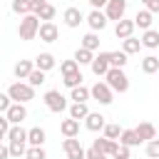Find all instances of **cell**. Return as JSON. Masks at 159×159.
Wrapping results in <instances>:
<instances>
[{
  "label": "cell",
  "mask_w": 159,
  "mask_h": 159,
  "mask_svg": "<svg viewBox=\"0 0 159 159\" xmlns=\"http://www.w3.org/2000/svg\"><path fill=\"white\" fill-rule=\"evenodd\" d=\"M104 80H107V84H109L112 92H119V94H122V92L129 89V77L124 75L122 67H109L107 75H104Z\"/></svg>",
  "instance_id": "cell-1"
},
{
  "label": "cell",
  "mask_w": 159,
  "mask_h": 159,
  "mask_svg": "<svg viewBox=\"0 0 159 159\" xmlns=\"http://www.w3.org/2000/svg\"><path fill=\"white\" fill-rule=\"evenodd\" d=\"M37 27H40V17H37V15H32V12L22 15V20H20V27H17V35H20V40H25V42L35 40V37H37Z\"/></svg>",
  "instance_id": "cell-2"
},
{
  "label": "cell",
  "mask_w": 159,
  "mask_h": 159,
  "mask_svg": "<svg viewBox=\"0 0 159 159\" xmlns=\"http://www.w3.org/2000/svg\"><path fill=\"white\" fill-rule=\"evenodd\" d=\"M7 94H10V99L12 102H30V99H35V87H30L27 82H12L10 84V89H7Z\"/></svg>",
  "instance_id": "cell-3"
},
{
  "label": "cell",
  "mask_w": 159,
  "mask_h": 159,
  "mask_svg": "<svg viewBox=\"0 0 159 159\" xmlns=\"http://www.w3.org/2000/svg\"><path fill=\"white\" fill-rule=\"evenodd\" d=\"M89 97H94L99 104H112L114 92L109 89V84H107V82H94V84L89 87Z\"/></svg>",
  "instance_id": "cell-4"
},
{
  "label": "cell",
  "mask_w": 159,
  "mask_h": 159,
  "mask_svg": "<svg viewBox=\"0 0 159 159\" xmlns=\"http://www.w3.org/2000/svg\"><path fill=\"white\" fill-rule=\"evenodd\" d=\"M45 107L50 109V112H65L67 109V99L57 92V89H50V92H45Z\"/></svg>",
  "instance_id": "cell-5"
},
{
  "label": "cell",
  "mask_w": 159,
  "mask_h": 159,
  "mask_svg": "<svg viewBox=\"0 0 159 159\" xmlns=\"http://www.w3.org/2000/svg\"><path fill=\"white\" fill-rule=\"evenodd\" d=\"M62 149H65L67 159H84V147H82V142L77 137H65Z\"/></svg>",
  "instance_id": "cell-6"
},
{
  "label": "cell",
  "mask_w": 159,
  "mask_h": 159,
  "mask_svg": "<svg viewBox=\"0 0 159 159\" xmlns=\"http://www.w3.org/2000/svg\"><path fill=\"white\" fill-rule=\"evenodd\" d=\"M124 12H127V0H107V5H104L107 20H122Z\"/></svg>",
  "instance_id": "cell-7"
},
{
  "label": "cell",
  "mask_w": 159,
  "mask_h": 159,
  "mask_svg": "<svg viewBox=\"0 0 159 159\" xmlns=\"http://www.w3.org/2000/svg\"><path fill=\"white\" fill-rule=\"evenodd\" d=\"M5 117H7L10 124H22V119H27V107L22 102H12L5 112Z\"/></svg>",
  "instance_id": "cell-8"
},
{
  "label": "cell",
  "mask_w": 159,
  "mask_h": 159,
  "mask_svg": "<svg viewBox=\"0 0 159 159\" xmlns=\"http://www.w3.org/2000/svg\"><path fill=\"white\" fill-rule=\"evenodd\" d=\"M37 35H40V40H42V42H55V40L60 37V30H57V25L50 20V22H40Z\"/></svg>",
  "instance_id": "cell-9"
},
{
  "label": "cell",
  "mask_w": 159,
  "mask_h": 159,
  "mask_svg": "<svg viewBox=\"0 0 159 159\" xmlns=\"http://www.w3.org/2000/svg\"><path fill=\"white\" fill-rule=\"evenodd\" d=\"M89 67H92V72H94L97 77H104L107 70H109V52H99V55L89 62Z\"/></svg>",
  "instance_id": "cell-10"
},
{
  "label": "cell",
  "mask_w": 159,
  "mask_h": 159,
  "mask_svg": "<svg viewBox=\"0 0 159 159\" xmlns=\"http://www.w3.org/2000/svg\"><path fill=\"white\" fill-rule=\"evenodd\" d=\"M87 25L92 27V32L104 30V27H107V15H104L102 10H92V12L87 15Z\"/></svg>",
  "instance_id": "cell-11"
},
{
  "label": "cell",
  "mask_w": 159,
  "mask_h": 159,
  "mask_svg": "<svg viewBox=\"0 0 159 159\" xmlns=\"http://www.w3.org/2000/svg\"><path fill=\"white\" fill-rule=\"evenodd\" d=\"M62 20H65L67 27H80V22L84 20V15L80 12V7H67L65 15H62Z\"/></svg>",
  "instance_id": "cell-12"
},
{
  "label": "cell",
  "mask_w": 159,
  "mask_h": 159,
  "mask_svg": "<svg viewBox=\"0 0 159 159\" xmlns=\"http://www.w3.org/2000/svg\"><path fill=\"white\" fill-rule=\"evenodd\" d=\"M114 35L119 37V40H124V37H132L134 35V20H117V27H114Z\"/></svg>",
  "instance_id": "cell-13"
},
{
  "label": "cell",
  "mask_w": 159,
  "mask_h": 159,
  "mask_svg": "<svg viewBox=\"0 0 159 159\" xmlns=\"http://www.w3.org/2000/svg\"><path fill=\"white\" fill-rule=\"evenodd\" d=\"M104 124H107V122H104V117H102L99 112H89V114L84 117V127H87L89 132H99Z\"/></svg>",
  "instance_id": "cell-14"
},
{
  "label": "cell",
  "mask_w": 159,
  "mask_h": 159,
  "mask_svg": "<svg viewBox=\"0 0 159 159\" xmlns=\"http://www.w3.org/2000/svg\"><path fill=\"white\" fill-rule=\"evenodd\" d=\"M35 67L42 70V72H50V70L55 67V55H50V52H40V55L35 57Z\"/></svg>",
  "instance_id": "cell-15"
},
{
  "label": "cell",
  "mask_w": 159,
  "mask_h": 159,
  "mask_svg": "<svg viewBox=\"0 0 159 159\" xmlns=\"http://www.w3.org/2000/svg\"><path fill=\"white\" fill-rule=\"evenodd\" d=\"M45 129L42 127H32V129H27V144L30 147H42L45 144Z\"/></svg>",
  "instance_id": "cell-16"
},
{
  "label": "cell",
  "mask_w": 159,
  "mask_h": 159,
  "mask_svg": "<svg viewBox=\"0 0 159 159\" xmlns=\"http://www.w3.org/2000/svg\"><path fill=\"white\" fill-rule=\"evenodd\" d=\"M137 137L142 139V142H149V139H154L157 137V129H154V124H149V122H142V124H137Z\"/></svg>",
  "instance_id": "cell-17"
},
{
  "label": "cell",
  "mask_w": 159,
  "mask_h": 159,
  "mask_svg": "<svg viewBox=\"0 0 159 159\" xmlns=\"http://www.w3.org/2000/svg\"><path fill=\"white\" fill-rule=\"evenodd\" d=\"M94 149H99L102 154H107V157H112V152L117 149V142L114 139H107V137H99V139H94V144H92Z\"/></svg>",
  "instance_id": "cell-18"
},
{
  "label": "cell",
  "mask_w": 159,
  "mask_h": 159,
  "mask_svg": "<svg viewBox=\"0 0 159 159\" xmlns=\"http://www.w3.org/2000/svg\"><path fill=\"white\" fill-rule=\"evenodd\" d=\"M134 27H139V30H149V27H152V12H149L147 7L134 15Z\"/></svg>",
  "instance_id": "cell-19"
},
{
  "label": "cell",
  "mask_w": 159,
  "mask_h": 159,
  "mask_svg": "<svg viewBox=\"0 0 159 159\" xmlns=\"http://www.w3.org/2000/svg\"><path fill=\"white\" fill-rule=\"evenodd\" d=\"M32 70H35V62H30V60H20V62L15 65V70H12V72H15V77H17V80H27V75H30Z\"/></svg>",
  "instance_id": "cell-20"
},
{
  "label": "cell",
  "mask_w": 159,
  "mask_h": 159,
  "mask_svg": "<svg viewBox=\"0 0 159 159\" xmlns=\"http://www.w3.org/2000/svg\"><path fill=\"white\" fill-rule=\"evenodd\" d=\"M142 47H149V50H154V47H159V32L157 30H144V35H142Z\"/></svg>",
  "instance_id": "cell-21"
},
{
  "label": "cell",
  "mask_w": 159,
  "mask_h": 159,
  "mask_svg": "<svg viewBox=\"0 0 159 159\" xmlns=\"http://www.w3.org/2000/svg\"><path fill=\"white\" fill-rule=\"evenodd\" d=\"M60 132H62L65 137H77V134H80V122L70 117V119H65V122L60 124Z\"/></svg>",
  "instance_id": "cell-22"
},
{
  "label": "cell",
  "mask_w": 159,
  "mask_h": 159,
  "mask_svg": "<svg viewBox=\"0 0 159 159\" xmlns=\"http://www.w3.org/2000/svg\"><path fill=\"white\" fill-rule=\"evenodd\" d=\"M7 139L10 142H27V129H22V124H10Z\"/></svg>",
  "instance_id": "cell-23"
},
{
  "label": "cell",
  "mask_w": 159,
  "mask_h": 159,
  "mask_svg": "<svg viewBox=\"0 0 159 159\" xmlns=\"http://www.w3.org/2000/svg\"><path fill=\"white\" fill-rule=\"evenodd\" d=\"M119 144H124V147H137V144H142V139L137 137L134 129H122V134H119Z\"/></svg>",
  "instance_id": "cell-24"
},
{
  "label": "cell",
  "mask_w": 159,
  "mask_h": 159,
  "mask_svg": "<svg viewBox=\"0 0 159 159\" xmlns=\"http://www.w3.org/2000/svg\"><path fill=\"white\" fill-rule=\"evenodd\" d=\"M139 50H142V42H139L134 35L122 40V52H127V55H134V52H139Z\"/></svg>",
  "instance_id": "cell-25"
},
{
  "label": "cell",
  "mask_w": 159,
  "mask_h": 159,
  "mask_svg": "<svg viewBox=\"0 0 159 159\" xmlns=\"http://www.w3.org/2000/svg\"><path fill=\"white\" fill-rule=\"evenodd\" d=\"M157 70H159V57L147 55V57L142 60V72H144V75H154Z\"/></svg>",
  "instance_id": "cell-26"
},
{
  "label": "cell",
  "mask_w": 159,
  "mask_h": 159,
  "mask_svg": "<svg viewBox=\"0 0 159 159\" xmlns=\"http://www.w3.org/2000/svg\"><path fill=\"white\" fill-rule=\"evenodd\" d=\"M87 114H89L87 102H75V104L70 107V117H72V119H77V122H80V119H84Z\"/></svg>",
  "instance_id": "cell-27"
},
{
  "label": "cell",
  "mask_w": 159,
  "mask_h": 159,
  "mask_svg": "<svg viewBox=\"0 0 159 159\" xmlns=\"http://www.w3.org/2000/svg\"><path fill=\"white\" fill-rule=\"evenodd\" d=\"M82 47L84 50H99V37H97V32H87L84 37H82Z\"/></svg>",
  "instance_id": "cell-28"
},
{
  "label": "cell",
  "mask_w": 159,
  "mask_h": 159,
  "mask_svg": "<svg viewBox=\"0 0 159 159\" xmlns=\"http://www.w3.org/2000/svg\"><path fill=\"white\" fill-rule=\"evenodd\" d=\"M92 60H94V52H92V50H84V47H80V50L75 52V62H77V65H89Z\"/></svg>",
  "instance_id": "cell-29"
},
{
  "label": "cell",
  "mask_w": 159,
  "mask_h": 159,
  "mask_svg": "<svg viewBox=\"0 0 159 159\" xmlns=\"http://www.w3.org/2000/svg\"><path fill=\"white\" fill-rule=\"evenodd\" d=\"M35 15H37V17H40L42 22H50V20L55 17V7H52V5H50V2L45 0V5H42V7H40V10L35 12Z\"/></svg>",
  "instance_id": "cell-30"
},
{
  "label": "cell",
  "mask_w": 159,
  "mask_h": 159,
  "mask_svg": "<svg viewBox=\"0 0 159 159\" xmlns=\"http://www.w3.org/2000/svg\"><path fill=\"white\" fill-rule=\"evenodd\" d=\"M62 77H65V80H62V82H65V87H70V89H72V87H77V84H82V80H84L80 70H77V72H70V75H62Z\"/></svg>",
  "instance_id": "cell-31"
},
{
  "label": "cell",
  "mask_w": 159,
  "mask_h": 159,
  "mask_svg": "<svg viewBox=\"0 0 159 159\" xmlns=\"http://www.w3.org/2000/svg\"><path fill=\"white\" fill-rule=\"evenodd\" d=\"M70 99H75V102H87V99H89V89H87V87H82V84L72 87V94H70Z\"/></svg>",
  "instance_id": "cell-32"
},
{
  "label": "cell",
  "mask_w": 159,
  "mask_h": 159,
  "mask_svg": "<svg viewBox=\"0 0 159 159\" xmlns=\"http://www.w3.org/2000/svg\"><path fill=\"white\" fill-rule=\"evenodd\" d=\"M42 82H45V72L35 67V70H32V72L27 75V84H30V87H40Z\"/></svg>",
  "instance_id": "cell-33"
},
{
  "label": "cell",
  "mask_w": 159,
  "mask_h": 159,
  "mask_svg": "<svg viewBox=\"0 0 159 159\" xmlns=\"http://www.w3.org/2000/svg\"><path fill=\"white\" fill-rule=\"evenodd\" d=\"M27 142H10L7 144V149H10V157H15V159H20L25 152H27V147H25Z\"/></svg>",
  "instance_id": "cell-34"
},
{
  "label": "cell",
  "mask_w": 159,
  "mask_h": 159,
  "mask_svg": "<svg viewBox=\"0 0 159 159\" xmlns=\"http://www.w3.org/2000/svg\"><path fill=\"white\" fill-rule=\"evenodd\" d=\"M127 65V52H109V67H124Z\"/></svg>",
  "instance_id": "cell-35"
},
{
  "label": "cell",
  "mask_w": 159,
  "mask_h": 159,
  "mask_svg": "<svg viewBox=\"0 0 159 159\" xmlns=\"http://www.w3.org/2000/svg\"><path fill=\"white\" fill-rule=\"evenodd\" d=\"M102 132H104V137H107V139H114V142H117V139H119V134H122L119 124H104V127H102Z\"/></svg>",
  "instance_id": "cell-36"
},
{
  "label": "cell",
  "mask_w": 159,
  "mask_h": 159,
  "mask_svg": "<svg viewBox=\"0 0 159 159\" xmlns=\"http://www.w3.org/2000/svg\"><path fill=\"white\" fill-rule=\"evenodd\" d=\"M12 12L27 15V12H30V0H12Z\"/></svg>",
  "instance_id": "cell-37"
},
{
  "label": "cell",
  "mask_w": 159,
  "mask_h": 159,
  "mask_svg": "<svg viewBox=\"0 0 159 159\" xmlns=\"http://www.w3.org/2000/svg\"><path fill=\"white\" fill-rule=\"evenodd\" d=\"M147 157L149 159H159V139L157 137L147 142Z\"/></svg>",
  "instance_id": "cell-38"
},
{
  "label": "cell",
  "mask_w": 159,
  "mask_h": 159,
  "mask_svg": "<svg viewBox=\"0 0 159 159\" xmlns=\"http://www.w3.org/2000/svg\"><path fill=\"white\" fill-rule=\"evenodd\" d=\"M25 157H27V159H47V154H45L42 147H27Z\"/></svg>",
  "instance_id": "cell-39"
},
{
  "label": "cell",
  "mask_w": 159,
  "mask_h": 159,
  "mask_svg": "<svg viewBox=\"0 0 159 159\" xmlns=\"http://www.w3.org/2000/svg\"><path fill=\"white\" fill-rule=\"evenodd\" d=\"M77 70H80V65H77L75 60H65V62L60 65V72H62V75H70V72H77Z\"/></svg>",
  "instance_id": "cell-40"
},
{
  "label": "cell",
  "mask_w": 159,
  "mask_h": 159,
  "mask_svg": "<svg viewBox=\"0 0 159 159\" xmlns=\"http://www.w3.org/2000/svg\"><path fill=\"white\" fill-rule=\"evenodd\" d=\"M112 157H114V159H129V147H124V144H117V149L112 152Z\"/></svg>",
  "instance_id": "cell-41"
},
{
  "label": "cell",
  "mask_w": 159,
  "mask_h": 159,
  "mask_svg": "<svg viewBox=\"0 0 159 159\" xmlns=\"http://www.w3.org/2000/svg\"><path fill=\"white\" fill-rule=\"evenodd\" d=\"M84 159H107V154H102L99 149L89 147V149H84Z\"/></svg>",
  "instance_id": "cell-42"
},
{
  "label": "cell",
  "mask_w": 159,
  "mask_h": 159,
  "mask_svg": "<svg viewBox=\"0 0 159 159\" xmlns=\"http://www.w3.org/2000/svg\"><path fill=\"white\" fill-rule=\"evenodd\" d=\"M7 129H10V122L5 114H0V142H2V137H7Z\"/></svg>",
  "instance_id": "cell-43"
},
{
  "label": "cell",
  "mask_w": 159,
  "mask_h": 159,
  "mask_svg": "<svg viewBox=\"0 0 159 159\" xmlns=\"http://www.w3.org/2000/svg\"><path fill=\"white\" fill-rule=\"evenodd\" d=\"M10 104H12V99H10V94H0V114H5Z\"/></svg>",
  "instance_id": "cell-44"
},
{
  "label": "cell",
  "mask_w": 159,
  "mask_h": 159,
  "mask_svg": "<svg viewBox=\"0 0 159 159\" xmlns=\"http://www.w3.org/2000/svg\"><path fill=\"white\" fill-rule=\"evenodd\" d=\"M149 12H159V0H142Z\"/></svg>",
  "instance_id": "cell-45"
},
{
  "label": "cell",
  "mask_w": 159,
  "mask_h": 159,
  "mask_svg": "<svg viewBox=\"0 0 159 159\" xmlns=\"http://www.w3.org/2000/svg\"><path fill=\"white\" fill-rule=\"evenodd\" d=\"M89 5H92V10H99V7H104L107 5V0H87Z\"/></svg>",
  "instance_id": "cell-46"
},
{
  "label": "cell",
  "mask_w": 159,
  "mask_h": 159,
  "mask_svg": "<svg viewBox=\"0 0 159 159\" xmlns=\"http://www.w3.org/2000/svg\"><path fill=\"white\" fill-rule=\"evenodd\" d=\"M7 157H10V149L5 144H0V159H7Z\"/></svg>",
  "instance_id": "cell-47"
}]
</instances>
